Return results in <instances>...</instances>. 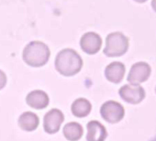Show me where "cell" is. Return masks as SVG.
Masks as SVG:
<instances>
[{
	"instance_id": "obj_1",
	"label": "cell",
	"mask_w": 156,
	"mask_h": 141,
	"mask_svg": "<svg viewBox=\"0 0 156 141\" xmlns=\"http://www.w3.org/2000/svg\"><path fill=\"white\" fill-rule=\"evenodd\" d=\"M83 59L81 55L72 48L61 50L55 58L56 70L65 77L76 75L83 67Z\"/></svg>"
},
{
	"instance_id": "obj_2",
	"label": "cell",
	"mask_w": 156,
	"mask_h": 141,
	"mask_svg": "<svg viewBox=\"0 0 156 141\" xmlns=\"http://www.w3.org/2000/svg\"><path fill=\"white\" fill-rule=\"evenodd\" d=\"M51 51L48 45L41 41H32L29 43L22 53L24 62L34 67L44 65L50 58Z\"/></svg>"
},
{
	"instance_id": "obj_3",
	"label": "cell",
	"mask_w": 156,
	"mask_h": 141,
	"mask_svg": "<svg viewBox=\"0 0 156 141\" xmlns=\"http://www.w3.org/2000/svg\"><path fill=\"white\" fill-rule=\"evenodd\" d=\"M64 121V115L59 109L50 110L43 118V128L48 134H56Z\"/></svg>"
},
{
	"instance_id": "obj_4",
	"label": "cell",
	"mask_w": 156,
	"mask_h": 141,
	"mask_svg": "<svg viewBox=\"0 0 156 141\" xmlns=\"http://www.w3.org/2000/svg\"><path fill=\"white\" fill-rule=\"evenodd\" d=\"M101 38L100 36L93 32L85 33L80 39V46L82 50L89 54H96L98 52L101 46Z\"/></svg>"
},
{
	"instance_id": "obj_5",
	"label": "cell",
	"mask_w": 156,
	"mask_h": 141,
	"mask_svg": "<svg viewBox=\"0 0 156 141\" xmlns=\"http://www.w3.org/2000/svg\"><path fill=\"white\" fill-rule=\"evenodd\" d=\"M26 102L29 106L36 110L45 109L50 102L48 94L41 90H35L30 91L26 97Z\"/></svg>"
},
{
	"instance_id": "obj_6",
	"label": "cell",
	"mask_w": 156,
	"mask_h": 141,
	"mask_svg": "<svg viewBox=\"0 0 156 141\" xmlns=\"http://www.w3.org/2000/svg\"><path fill=\"white\" fill-rule=\"evenodd\" d=\"M20 127L26 132H32L36 130L40 124V118L38 115L31 112H25L20 114L19 118Z\"/></svg>"
},
{
	"instance_id": "obj_7",
	"label": "cell",
	"mask_w": 156,
	"mask_h": 141,
	"mask_svg": "<svg viewBox=\"0 0 156 141\" xmlns=\"http://www.w3.org/2000/svg\"><path fill=\"white\" fill-rule=\"evenodd\" d=\"M87 141H104L107 136L105 127L98 121H90L87 125Z\"/></svg>"
},
{
	"instance_id": "obj_8",
	"label": "cell",
	"mask_w": 156,
	"mask_h": 141,
	"mask_svg": "<svg viewBox=\"0 0 156 141\" xmlns=\"http://www.w3.org/2000/svg\"><path fill=\"white\" fill-rule=\"evenodd\" d=\"M92 109V105L88 100L86 98H78L76 99L71 106L72 113L78 118H83L87 116Z\"/></svg>"
},
{
	"instance_id": "obj_9",
	"label": "cell",
	"mask_w": 156,
	"mask_h": 141,
	"mask_svg": "<svg viewBox=\"0 0 156 141\" xmlns=\"http://www.w3.org/2000/svg\"><path fill=\"white\" fill-rule=\"evenodd\" d=\"M64 137L69 141L80 140L84 134L83 126L77 122H70L66 124L62 130Z\"/></svg>"
},
{
	"instance_id": "obj_10",
	"label": "cell",
	"mask_w": 156,
	"mask_h": 141,
	"mask_svg": "<svg viewBox=\"0 0 156 141\" xmlns=\"http://www.w3.org/2000/svg\"><path fill=\"white\" fill-rule=\"evenodd\" d=\"M121 36L119 33L109 34L107 38V47L105 49V53L108 55H114L119 53V49L121 48Z\"/></svg>"
},
{
	"instance_id": "obj_11",
	"label": "cell",
	"mask_w": 156,
	"mask_h": 141,
	"mask_svg": "<svg viewBox=\"0 0 156 141\" xmlns=\"http://www.w3.org/2000/svg\"><path fill=\"white\" fill-rule=\"evenodd\" d=\"M7 81H8L7 75L5 74L4 71H2V70L0 69V91H1L2 89H4L6 87Z\"/></svg>"
},
{
	"instance_id": "obj_12",
	"label": "cell",
	"mask_w": 156,
	"mask_h": 141,
	"mask_svg": "<svg viewBox=\"0 0 156 141\" xmlns=\"http://www.w3.org/2000/svg\"><path fill=\"white\" fill-rule=\"evenodd\" d=\"M148 141H156V135H153L151 138H150Z\"/></svg>"
}]
</instances>
